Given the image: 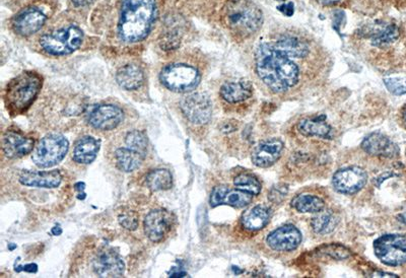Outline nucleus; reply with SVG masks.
Masks as SVG:
<instances>
[{"mask_svg":"<svg viewBox=\"0 0 406 278\" xmlns=\"http://www.w3.org/2000/svg\"><path fill=\"white\" fill-rule=\"evenodd\" d=\"M297 58L290 57L269 41L260 43L256 49L255 64L258 77L273 93H284L299 82Z\"/></svg>","mask_w":406,"mask_h":278,"instance_id":"nucleus-1","label":"nucleus"},{"mask_svg":"<svg viewBox=\"0 0 406 278\" xmlns=\"http://www.w3.org/2000/svg\"><path fill=\"white\" fill-rule=\"evenodd\" d=\"M156 0H122L118 35L125 43H136L149 35L156 19Z\"/></svg>","mask_w":406,"mask_h":278,"instance_id":"nucleus-2","label":"nucleus"},{"mask_svg":"<svg viewBox=\"0 0 406 278\" xmlns=\"http://www.w3.org/2000/svg\"><path fill=\"white\" fill-rule=\"evenodd\" d=\"M223 19L238 39L253 36L264 25V14L252 0H229L223 8Z\"/></svg>","mask_w":406,"mask_h":278,"instance_id":"nucleus-3","label":"nucleus"},{"mask_svg":"<svg viewBox=\"0 0 406 278\" xmlns=\"http://www.w3.org/2000/svg\"><path fill=\"white\" fill-rule=\"evenodd\" d=\"M43 77L34 71H25L12 78L4 91V103L12 116L27 112L38 97Z\"/></svg>","mask_w":406,"mask_h":278,"instance_id":"nucleus-4","label":"nucleus"},{"mask_svg":"<svg viewBox=\"0 0 406 278\" xmlns=\"http://www.w3.org/2000/svg\"><path fill=\"white\" fill-rule=\"evenodd\" d=\"M201 80L197 67L187 63H171L160 73V80L167 89L176 93H187L194 90Z\"/></svg>","mask_w":406,"mask_h":278,"instance_id":"nucleus-5","label":"nucleus"},{"mask_svg":"<svg viewBox=\"0 0 406 278\" xmlns=\"http://www.w3.org/2000/svg\"><path fill=\"white\" fill-rule=\"evenodd\" d=\"M84 33L75 26L43 35L40 45L50 55L64 56L73 53L82 45Z\"/></svg>","mask_w":406,"mask_h":278,"instance_id":"nucleus-6","label":"nucleus"},{"mask_svg":"<svg viewBox=\"0 0 406 278\" xmlns=\"http://www.w3.org/2000/svg\"><path fill=\"white\" fill-rule=\"evenodd\" d=\"M68 147V140L62 134H49L41 139L33 151V162L39 168H51L62 162Z\"/></svg>","mask_w":406,"mask_h":278,"instance_id":"nucleus-7","label":"nucleus"},{"mask_svg":"<svg viewBox=\"0 0 406 278\" xmlns=\"http://www.w3.org/2000/svg\"><path fill=\"white\" fill-rule=\"evenodd\" d=\"M374 251L378 259L389 266H400L406 263V237L385 234L375 241Z\"/></svg>","mask_w":406,"mask_h":278,"instance_id":"nucleus-8","label":"nucleus"},{"mask_svg":"<svg viewBox=\"0 0 406 278\" xmlns=\"http://www.w3.org/2000/svg\"><path fill=\"white\" fill-rule=\"evenodd\" d=\"M180 108L187 120L196 125H203L212 119V102L205 93H196L187 95L182 100Z\"/></svg>","mask_w":406,"mask_h":278,"instance_id":"nucleus-9","label":"nucleus"},{"mask_svg":"<svg viewBox=\"0 0 406 278\" xmlns=\"http://www.w3.org/2000/svg\"><path fill=\"white\" fill-rule=\"evenodd\" d=\"M123 111L115 105H97L86 113V120L98 130H113L123 121Z\"/></svg>","mask_w":406,"mask_h":278,"instance_id":"nucleus-10","label":"nucleus"},{"mask_svg":"<svg viewBox=\"0 0 406 278\" xmlns=\"http://www.w3.org/2000/svg\"><path fill=\"white\" fill-rule=\"evenodd\" d=\"M35 139L17 128H8L2 136V149L8 158H19L34 149Z\"/></svg>","mask_w":406,"mask_h":278,"instance_id":"nucleus-11","label":"nucleus"},{"mask_svg":"<svg viewBox=\"0 0 406 278\" xmlns=\"http://www.w3.org/2000/svg\"><path fill=\"white\" fill-rule=\"evenodd\" d=\"M173 225V214L168 210H151L145 216V232L151 242L160 243L170 234Z\"/></svg>","mask_w":406,"mask_h":278,"instance_id":"nucleus-12","label":"nucleus"},{"mask_svg":"<svg viewBox=\"0 0 406 278\" xmlns=\"http://www.w3.org/2000/svg\"><path fill=\"white\" fill-rule=\"evenodd\" d=\"M368 181L366 172L359 167H349L334 174L332 184L338 192L342 194H355L362 190Z\"/></svg>","mask_w":406,"mask_h":278,"instance_id":"nucleus-13","label":"nucleus"},{"mask_svg":"<svg viewBox=\"0 0 406 278\" xmlns=\"http://www.w3.org/2000/svg\"><path fill=\"white\" fill-rule=\"evenodd\" d=\"M93 270L99 277H120L124 273L122 258L112 249H101L92 260Z\"/></svg>","mask_w":406,"mask_h":278,"instance_id":"nucleus-14","label":"nucleus"},{"mask_svg":"<svg viewBox=\"0 0 406 278\" xmlns=\"http://www.w3.org/2000/svg\"><path fill=\"white\" fill-rule=\"evenodd\" d=\"M302 242V234L295 225H286L268 234L267 245L275 251L288 252L297 249Z\"/></svg>","mask_w":406,"mask_h":278,"instance_id":"nucleus-15","label":"nucleus"},{"mask_svg":"<svg viewBox=\"0 0 406 278\" xmlns=\"http://www.w3.org/2000/svg\"><path fill=\"white\" fill-rule=\"evenodd\" d=\"M253 195L240 189H231L227 186H218L212 190L210 205L212 207L225 204L233 207L242 208L248 205Z\"/></svg>","mask_w":406,"mask_h":278,"instance_id":"nucleus-16","label":"nucleus"},{"mask_svg":"<svg viewBox=\"0 0 406 278\" xmlns=\"http://www.w3.org/2000/svg\"><path fill=\"white\" fill-rule=\"evenodd\" d=\"M284 151V143L277 138L262 141L252 153V162L259 168H268L279 160Z\"/></svg>","mask_w":406,"mask_h":278,"instance_id":"nucleus-17","label":"nucleus"},{"mask_svg":"<svg viewBox=\"0 0 406 278\" xmlns=\"http://www.w3.org/2000/svg\"><path fill=\"white\" fill-rule=\"evenodd\" d=\"M46 15L38 8H28L14 19L15 31L21 36H31L41 30L46 21Z\"/></svg>","mask_w":406,"mask_h":278,"instance_id":"nucleus-18","label":"nucleus"},{"mask_svg":"<svg viewBox=\"0 0 406 278\" xmlns=\"http://www.w3.org/2000/svg\"><path fill=\"white\" fill-rule=\"evenodd\" d=\"M19 182L23 186L34 188H57L62 184V175L59 171H21Z\"/></svg>","mask_w":406,"mask_h":278,"instance_id":"nucleus-19","label":"nucleus"},{"mask_svg":"<svg viewBox=\"0 0 406 278\" xmlns=\"http://www.w3.org/2000/svg\"><path fill=\"white\" fill-rule=\"evenodd\" d=\"M362 147L371 156L393 158L399 155L398 147L381 133L370 134L362 141Z\"/></svg>","mask_w":406,"mask_h":278,"instance_id":"nucleus-20","label":"nucleus"},{"mask_svg":"<svg viewBox=\"0 0 406 278\" xmlns=\"http://www.w3.org/2000/svg\"><path fill=\"white\" fill-rule=\"evenodd\" d=\"M371 40V44L378 48H383L392 44L400 36V30L395 24H375L368 33H364Z\"/></svg>","mask_w":406,"mask_h":278,"instance_id":"nucleus-21","label":"nucleus"},{"mask_svg":"<svg viewBox=\"0 0 406 278\" xmlns=\"http://www.w3.org/2000/svg\"><path fill=\"white\" fill-rule=\"evenodd\" d=\"M253 95L252 84L248 80L225 82L221 88V95L230 104L241 103L250 99Z\"/></svg>","mask_w":406,"mask_h":278,"instance_id":"nucleus-22","label":"nucleus"},{"mask_svg":"<svg viewBox=\"0 0 406 278\" xmlns=\"http://www.w3.org/2000/svg\"><path fill=\"white\" fill-rule=\"evenodd\" d=\"M147 154L132 147H119L115 151L114 158L117 167L119 170L129 173V172L136 171L140 168Z\"/></svg>","mask_w":406,"mask_h":278,"instance_id":"nucleus-23","label":"nucleus"},{"mask_svg":"<svg viewBox=\"0 0 406 278\" xmlns=\"http://www.w3.org/2000/svg\"><path fill=\"white\" fill-rule=\"evenodd\" d=\"M116 80L119 86L125 90H138L145 82V73L140 66L129 63L117 71Z\"/></svg>","mask_w":406,"mask_h":278,"instance_id":"nucleus-24","label":"nucleus"},{"mask_svg":"<svg viewBox=\"0 0 406 278\" xmlns=\"http://www.w3.org/2000/svg\"><path fill=\"white\" fill-rule=\"evenodd\" d=\"M100 142L92 136H84L77 141L73 149V158L78 164L88 165L94 162L99 153Z\"/></svg>","mask_w":406,"mask_h":278,"instance_id":"nucleus-25","label":"nucleus"},{"mask_svg":"<svg viewBox=\"0 0 406 278\" xmlns=\"http://www.w3.org/2000/svg\"><path fill=\"white\" fill-rule=\"evenodd\" d=\"M270 219V212L264 205L254 206L243 214L241 223L248 231H259L264 229Z\"/></svg>","mask_w":406,"mask_h":278,"instance_id":"nucleus-26","label":"nucleus"},{"mask_svg":"<svg viewBox=\"0 0 406 278\" xmlns=\"http://www.w3.org/2000/svg\"><path fill=\"white\" fill-rule=\"evenodd\" d=\"M299 133L305 136H318L321 138H331V127L325 121V116L314 119H304L297 124Z\"/></svg>","mask_w":406,"mask_h":278,"instance_id":"nucleus-27","label":"nucleus"},{"mask_svg":"<svg viewBox=\"0 0 406 278\" xmlns=\"http://www.w3.org/2000/svg\"><path fill=\"white\" fill-rule=\"evenodd\" d=\"M293 206L299 212L315 214L324 210L325 203L322 199L315 195L301 194L293 199Z\"/></svg>","mask_w":406,"mask_h":278,"instance_id":"nucleus-28","label":"nucleus"},{"mask_svg":"<svg viewBox=\"0 0 406 278\" xmlns=\"http://www.w3.org/2000/svg\"><path fill=\"white\" fill-rule=\"evenodd\" d=\"M145 182L149 188L154 191L168 190L173 185V178L170 171L158 169L147 174Z\"/></svg>","mask_w":406,"mask_h":278,"instance_id":"nucleus-29","label":"nucleus"},{"mask_svg":"<svg viewBox=\"0 0 406 278\" xmlns=\"http://www.w3.org/2000/svg\"><path fill=\"white\" fill-rule=\"evenodd\" d=\"M313 231L318 234H327L333 232L338 225V219L330 212H320L312 219Z\"/></svg>","mask_w":406,"mask_h":278,"instance_id":"nucleus-30","label":"nucleus"},{"mask_svg":"<svg viewBox=\"0 0 406 278\" xmlns=\"http://www.w3.org/2000/svg\"><path fill=\"white\" fill-rule=\"evenodd\" d=\"M234 184L236 188L252 195H258L261 191V183L250 174H241L237 176L234 179Z\"/></svg>","mask_w":406,"mask_h":278,"instance_id":"nucleus-31","label":"nucleus"},{"mask_svg":"<svg viewBox=\"0 0 406 278\" xmlns=\"http://www.w3.org/2000/svg\"><path fill=\"white\" fill-rule=\"evenodd\" d=\"M125 145L147 154V138L140 130H132L125 136Z\"/></svg>","mask_w":406,"mask_h":278,"instance_id":"nucleus-32","label":"nucleus"},{"mask_svg":"<svg viewBox=\"0 0 406 278\" xmlns=\"http://www.w3.org/2000/svg\"><path fill=\"white\" fill-rule=\"evenodd\" d=\"M384 84L393 95H403L406 93V75H393L384 78Z\"/></svg>","mask_w":406,"mask_h":278,"instance_id":"nucleus-33","label":"nucleus"},{"mask_svg":"<svg viewBox=\"0 0 406 278\" xmlns=\"http://www.w3.org/2000/svg\"><path fill=\"white\" fill-rule=\"evenodd\" d=\"M119 223L124 229L134 231L138 227V214L134 212H124L119 216Z\"/></svg>","mask_w":406,"mask_h":278,"instance_id":"nucleus-34","label":"nucleus"},{"mask_svg":"<svg viewBox=\"0 0 406 278\" xmlns=\"http://www.w3.org/2000/svg\"><path fill=\"white\" fill-rule=\"evenodd\" d=\"M288 194V186L284 184L273 187L269 192V201L273 203H281L286 195Z\"/></svg>","mask_w":406,"mask_h":278,"instance_id":"nucleus-35","label":"nucleus"},{"mask_svg":"<svg viewBox=\"0 0 406 278\" xmlns=\"http://www.w3.org/2000/svg\"><path fill=\"white\" fill-rule=\"evenodd\" d=\"M23 270L26 271V272H37V270H38V266H37L36 264H28V265H25V266L23 267Z\"/></svg>","mask_w":406,"mask_h":278,"instance_id":"nucleus-36","label":"nucleus"},{"mask_svg":"<svg viewBox=\"0 0 406 278\" xmlns=\"http://www.w3.org/2000/svg\"><path fill=\"white\" fill-rule=\"evenodd\" d=\"M75 6H84L92 2V0H71Z\"/></svg>","mask_w":406,"mask_h":278,"instance_id":"nucleus-37","label":"nucleus"},{"mask_svg":"<svg viewBox=\"0 0 406 278\" xmlns=\"http://www.w3.org/2000/svg\"><path fill=\"white\" fill-rule=\"evenodd\" d=\"M373 277H397L396 275H392V273L386 272H376Z\"/></svg>","mask_w":406,"mask_h":278,"instance_id":"nucleus-38","label":"nucleus"},{"mask_svg":"<svg viewBox=\"0 0 406 278\" xmlns=\"http://www.w3.org/2000/svg\"><path fill=\"white\" fill-rule=\"evenodd\" d=\"M51 234H54V236H59V234H62V228L54 227L53 229L51 230Z\"/></svg>","mask_w":406,"mask_h":278,"instance_id":"nucleus-39","label":"nucleus"},{"mask_svg":"<svg viewBox=\"0 0 406 278\" xmlns=\"http://www.w3.org/2000/svg\"><path fill=\"white\" fill-rule=\"evenodd\" d=\"M319 2L323 4H327V6H330V4L338 3L340 2V0H318Z\"/></svg>","mask_w":406,"mask_h":278,"instance_id":"nucleus-40","label":"nucleus"},{"mask_svg":"<svg viewBox=\"0 0 406 278\" xmlns=\"http://www.w3.org/2000/svg\"><path fill=\"white\" fill-rule=\"evenodd\" d=\"M398 221H401V223H405V225H406V212H403V214H399Z\"/></svg>","mask_w":406,"mask_h":278,"instance_id":"nucleus-41","label":"nucleus"},{"mask_svg":"<svg viewBox=\"0 0 406 278\" xmlns=\"http://www.w3.org/2000/svg\"><path fill=\"white\" fill-rule=\"evenodd\" d=\"M403 119H405L406 122V108L405 109V111H403Z\"/></svg>","mask_w":406,"mask_h":278,"instance_id":"nucleus-42","label":"nucleus"}]
</instances>
